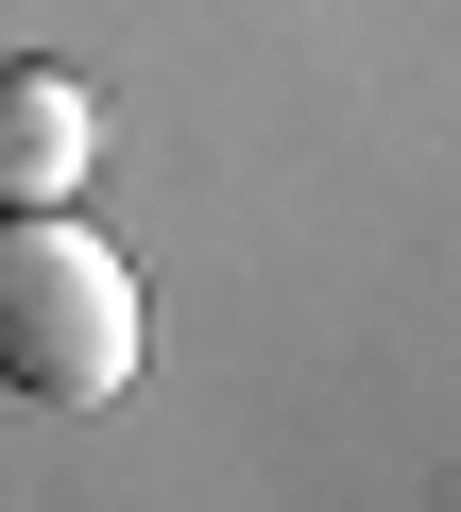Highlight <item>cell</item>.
Segmentation results:
<instances>
[{"label": "cell", "instance_id": "obj_1", "mask_svg": "<svg viewBox=\"0 0 461 512\" xmlns=\"http://www.w3.org/2000/svg\"><path fill=\"white\" fill-rule=\"evenodd\" d=\"M120 376H137V274L69 205H0V393L103 410Z\"/></svg>", "mask_w": 461, "mask_h": 512}, {"label": "cell", "instance_id": "obj_2", "mask_svg": "<svg viewBox=\"0 0 461 512\" xmlns=\"http://www.w3.org/2000/svg\"><path fill=\"white\" fill-rule=\"evenodd\" d=\"M103 154V103L69 69H0V205H69Z\"/></svg>", "mask_w": 461, "mask_h": 512}]
</instances>
